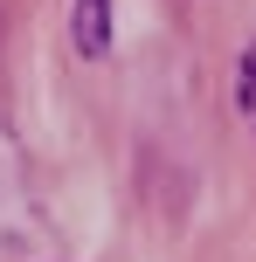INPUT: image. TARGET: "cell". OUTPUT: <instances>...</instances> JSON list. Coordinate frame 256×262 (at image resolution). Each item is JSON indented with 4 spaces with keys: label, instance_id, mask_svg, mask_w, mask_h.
Instances as JSON below:
<instances>
[{
    "label": "cell",
    "instance_id": "1",
    "mask_svg": "<svg viewBox=\"0 0 256 262\" xmlns=\"http://www.w3.org/2000/svg\"><path fill=\"white\" fill-rule=\"evenodd\" d=\"M235 97H243V118L256 124V49L243 55V69H235Z\"/></svg>",
    "mask_w": 256,
    "mask_h": 262
}]
</instances>
